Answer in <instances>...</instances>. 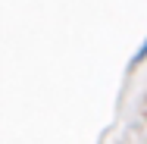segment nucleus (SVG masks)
<instances>
[{
	"mask_svg": "<svg viewBox=\"0 0 147 144\" xmlns=\"http://www.w3.org/2000/svg\"><path fill=\"white\" fill-rule=\"evenodd\" d=\"M147 59V38H144V44L138 47V53H135V59H131V66H138V63H144Z\"/></svg>",
	"mask_w": 147,
	"mask_h": 144,
	"instance_id": "f257e3e1",
	"label": "nucleus"
}]
</instances>
